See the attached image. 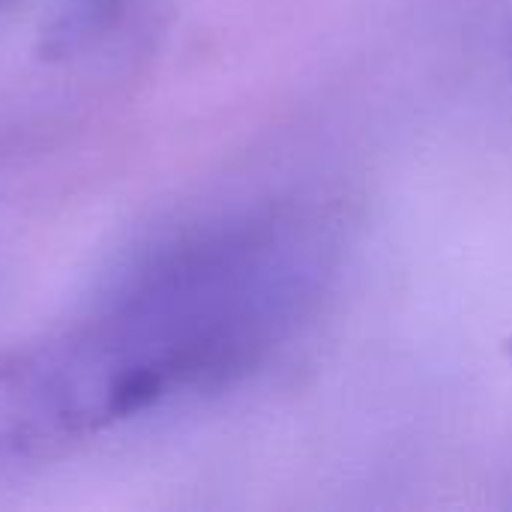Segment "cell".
Wrapping results in <instances>:
<instances>
[]
</instances>
